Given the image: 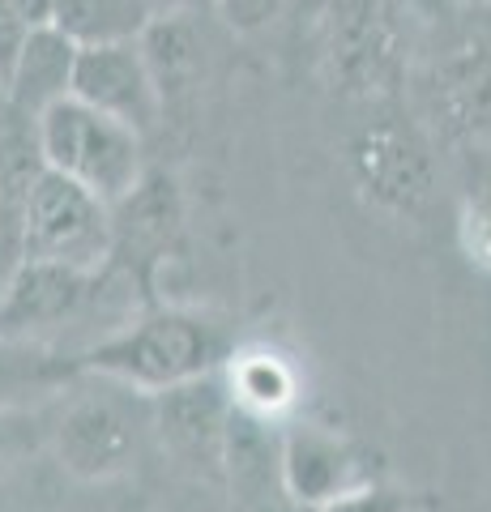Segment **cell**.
Segmentation results:
<instances>
[{
	"label": "cell",
	"mask_w": 491,
	"mask_h": 512,
	"mask_svg": "<svg viewBox=\"0 0 491 512\" xmlns=\"http://www.w3.org/2000/svg\"><path fill=\"white\" fill-rule=\"evenodd\" d=\"M150 436H158L154 393L99 372H77V384L56 393V410L47 419V453L73 483L94 487L129 474Z\"/></svg>",
	"instance_id": "1"
},
{
	"label": "cell",
	"mask_w": 491,
	"mask_h": 512,
	"mask_svg": "<svg viewBox=\"0 0 491 512\" xmlns=\"http://www.w3.org/2000/svg\"><path fill=\"white\" fill-rule=\"evenodd\" d=\"M231 333L218 320L184 308H158L103 333L77 350V372H99L133 384L141 393H167L176 384L223 372L231 363Z\"/></svg>",
	"instance_id": "2"
},
{
	"label": "cell",
	"mask_w": 491,
	"mask_h": 512,
	"mask_svg": "<svg viewBox=\"0 0 491 512\" xmlns=\"http://www.w3.org/2000/svg\"><path fill=\"white\" fill-rule=\"evenodd\" d=\"M35 128H39L43 167L69 175V180H77L90 192H99L107 205H120L146 180L141 133L82 99H65V103L47 107L35 120Z\"/></svg>",
	"instance_id": "3"
},
{
	"label": "cell",
	"mask_w": 491,
	"mask_h": 512,
	"mask_svg": "<svg viewBox=\"0 0 491 512\" xmlns=\"http://www.w3.org/2000/svg\"><path fill=\"white\" fill-rule=\"evenodd\" d=\"M116 248V214L99 192L43 167L26 188L22 261H60L77 269H107Z\"/></svg>",
	"instance_id": "4"
},
{
	"label": "cell",
	"mask_w": 491,
	"mask_h": 512,
	"mask_svg": "<svg viewBox=\"0 0 491 512\" xmlns=\"http://www.w3.org/2000/svg\"><path fill=\"white\" fill-rule=\"evenodd\" d=\"M107 269H77L60 261H22L0 299V338H22L39 329H65L99 308Z\"/></svg>",
	"instance_id": "5"
},
{
	"label": "cell",
	"mask_w": 491,
	"mask_h": 512,
	"mask_svg": "<svg viewBox=\"0 0 491 512\" xmlns=\"http://www.w3.org/2000/svg\"><path fill=\"white\" fill-rule=\"evenodd\" d=\"M73 99L124 120L129 128H137L141 137L163 116V86H158V77L150 69L141 39L82 47L77 77H73Z\"/></svg>",
	"instance_id": "6"
},
{
	"label": "cell",
	"mask_w": 491,
	"mask_h": 512,
	"mask_svg": "<svg viewBox=\"0 0 491 512\" xmlns=\"http://www.w3.org/2000/svg\"><path fill=\"white\" fill-rule=\"evenodd\" d=\"M227 372V367H223ZM223 372L176 384L167 393H154V427L171 453L193 461H223L227 457V427H231V384Z\"/></svg>",
	"instance_id": "7"
},
{
	"label": "cell",
	"mask_w": 491,
	"mask_h": 512,
	"mask_svg": "<svg viewBox=\"0 0 491 512\" xmlns=\"http://www.w3.org/2000/svg\"><path fill=\"white\" fill-rule=\"evenodd\" d=\"M77 56H82V47H77L60 26H39L26 43L18 69H13L9 86H5L13 107L39 120L47 107L73 99Z\"/></svg>",
	"instance_id": "8"
},
{
	"label": "cell",
	"mask_w": 491,
	"mask_h": 512,
	"mask_svg": "<svg viewBox=\"0 0 491 512\" xmlns=\"http://www.w3.org/2000/svg\"><path fill=\"white\" fill-rule=\"evenodd\" d=\"M112 214H116L112 256H124V261H137V265L163 261L171 235L180 227V201L171 192V184L141 180L120 205H112Z\"/></svg>",
	"instance_id": "9"
},
{
	"label": "cell",
	"mask_w": 491,
	"mask_h": 512,
	"mask_svg": "<svg viewBox=\"0 0 491 512\" xmlns=\"http://www.w3.org/2000/svg\"><path fill=\"white\" fill-rule=\"evenodd\" d=\"M282 478L299 504H334L351 487V461L338 440L316 436V431H295L282 448Z\"/></svg>",
	"instance_id": "10"
},
{
	"label": "cell",
	"mask_w": 491,
	"mask_h": 512,
	"mask_svg": "<svg viewBox=\"0 0 491 512\" xmlns=\"http://www.w3.org/2000/svg\"><path fill=\"white\" fill-rule=\"evenodd\" d=\"M154 0H56V22L77 47L133 43L154 22Z\"/></svg>",
	"instance_id": "11"
},
{
	"label": "cell",
	"mask_w": 491,
	"mask_h": 512,
	"mask_svg": "<svg viewBox=\"0 0 491 512\" xmlns=\"http://www.w3.org/2000/svg\"><path fill=\"white\" fill-rule=\"evenodd\" d=\"M73 478L52 453L30 457L26 466L0 478V512H69Z\"/></svg>",
	"instance_id": "12"
},
{
	"label": "cell",
	"mask_w": 491,
	"mask_h": 512,
	"mask_svg": "<svg viewBox=\"0 0 491 512\" xmlns=\"http://www.w3.org/2000/svg\"><path fill=\"white\" fill-rule=\"evenodd\" d=\"M227 384H231L235 406L261 414V419H269L274 410H282L291 402V393H295L291 372L274 355H231Z\"/></svg>",
	"instance_id": "13"
},
{
	"label": "cell",
	"mask_w": 491,
	"mask_h": 512,
	"mask_svg": "<svg viewBox=\"0 0 491 512\" xmlns=\"http://www.w3.org/2000/svg\"><path fill=\"white\" fill-rule=\"evenodd\" d=\"M141 47H146V60L163 86V99H167V86H180L188 73L197 69V39L180 18H163V22H150V30L141 35Z\"/></svg>",
	"instance_id": "14"
},
{
	"label": "cell",
	"mask_w": 491,
	"mask_h": 512,
	"mask_svg": "<svg viewBox=\"0 0 491 512\" xmlns=\"http://www.w3.org/2000/svg\"><path fill=\"white\" fill-rule=\"evenodd\" d=\"M47 453V419L30 406H0V478Z\"/></svg>",
	"instance_id": "15"
},
{
	"label": "cell",
	"mask_w": 491,
	"mask_h": 512,
	"mask_svg": "<svg viewBox=\"0 0 491 512\" xmlns=\"http://www.w3.org/2000/svg\"><path fill=\"white\" fill-rule=\"evenodd\" d=\"M35 30L39 26H30L26 18H18V13L0 0V86H9V77H13V69H18V60H22V52H26V43H30Z\"/></svg>",
	"instance_id": "16"
},
{
	"label": "cell",
	"mask_w": 491,
	"mask_h": 512,
	"mask_svg": "<svg viewBox=\"0 0 491 512\" xmlns=\"http://www.w3.org/2000/svg\"><path fill=\"white\" fill-rule=\"evenodd\" d=\"M321 512H406L402 495L393 491H346L334 504H325Z\"/></svg>",
	"instance_id": "17"
},
{
	"label": "cell",
	"mask_w": 491,
	"mask_h": 512,
	"mask_svg": "<svg viewBox=\"0 0 491 512\" xmlns=\"http://www.w3.org/2000/svg\"><path fill=\"white\" fill-rule=\"evenodd\" d=\"M282 0H223V13L235 30H257L278 13Z\"/></svg>",
	"instance_id": "18"
},
{
	"label": "cell",
	"mask_w": 491,
	"mask_h": 512,
	"mask_svg": "<svg viewBox=\"0 0 491 512\" xmlns=\"http://www.w3.org/2000/svg\"><path fill=\"white\" fill-rule=\"evenodd\" d=\"M69 512H146L137 508L133 500H120V495H73V508Z\"/></svg>",
	"instance_id": "19"
},
{
	"label": "cell",
	"mask_w": 491,
	"mask_h": 512,
	"mask_svg": "<svg viewBox=\"0 0 491 512\" xmlns=\"http://www.w3.org/2000/svg\"><path fill=\"white\" fill-rule=\"evenodd\" d=\"M5 5L26 18L30 26H52L56 22V0H5Z\"/></svg>",
	"instance_id": "20"
},
{
	"label": "cell",
	"mask_w": 491,
	"mask_h": 512,
	"mask_svg": "<svg viewBox=\"0 0 491 512\" xmlns=\"http://www.w3.org/2000/svg\"><path fill=\"white\" fill-rule=\"evenodd\" d=\"M154 5H180V0H154Z\"/></svg>",
	"instance_id": "21"
}]
</instances>
